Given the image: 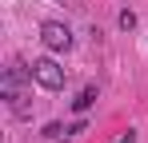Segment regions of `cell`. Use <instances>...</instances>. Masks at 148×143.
<instances>
[{
  "instance_id": "obj_1",
  "label": "cell",
  "mask_w": 148,
  "mask_h": 143,
  "mask_svg": "<svg viewBox=\"0 0 148 143\" xmlns=\"http://www.w3.org/2000/svg\"><path fill=\"white\" fill-rule=\"evenodd\" d=\"M32 80H36L40 88L56 92V88H64V68H60L52 56H44V60H32Z\"/></svg>"
},
{
  "instance_id": "obj_2",
  "label": "cell",
  "mask_w": 148,
  "mask_h": 143,
  "mask_svg": "<svg viewBox=\"0 0 148 143\" xmlns=\"http://www.w3.org/2000/svg\"><path fill=\"white\" fill-rule=\"evenodd\" d=\"M40 40H44V48H52V52H68V48H72V32H68V24L48 20L40 28Z\"/></svg>"
},
{
  "instance_id": "obj_3",
  "label": "cell",
  "mask_w": 148,
  "mask_h": 143,
  "mask_svg": "<svg viewBox=\"0 0 148 143\" xmlns=\"http://www.w3.org/2000/svg\"><path fill=\"white\" fill-rule=\"evenodd\" d=\"M92 103H96V88L88 84V88H84V92H80V95H76V99H72V111H88Z\"/></svg>"
},
{
  "instance_id": "obj_4",
  "label": "cell",
  "mask_w": 148,
  "mask_h": 143,
  "mask_svg": "<svg viewBox=\"0 0 148 143\" xmlns=\"http://www.w3.org/2000/svg\"><path fill=\"white\" fill-rule=\"evenodd\" d=\"M64 131H68V127H60V123H44V135H48V139H60Z\"/></svg>"
},
{
  "instance_id": "obj_5",
  "label": "cell",
  "mask_w": 148,
  "mask_h": 143,
  "mask_svg": "<svg viewBox=\"0 0 148 143\" xmlns=\"http://www.w3.org/2000/svg\"><path fill=\"white\" fill-rule=\"evenodd\" d=\"M120 28H124V32H132V28H136V16H132V12H120Z\"/></svg>"
},
{
  "instance_id": "obj_6",
  "label": "cell",
  "mask_w": 148,
  "mask_h": 143,
  "mask_svg": "<svg viewBox=\"0 0 148 143\" xmlns=\"http://www.w3.org/2000/svg\"><path fill=\"white\" fill-rule=\"evenodd\" d=\"M116 143H136V131H124V135H120Z\"/></svg>"
}]
</instances>
